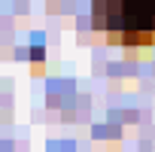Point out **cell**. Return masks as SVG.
Instances as JSON below:
<instances>
[{"label": "cell", "instance_id": "1", "mask_svg": "<svg viewBox=\"0 0 155 152\" xmlns=\"http://www.w3.org/2000/svg\"><path fill=\"white\" fill-rule=\"evenodd\" d=\"M94 31L119 46H155V0H97L91 6Z\"/></svg>", "mask_w": 155, "mask_h": 152}]
</instances>
